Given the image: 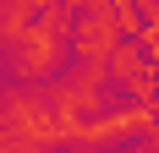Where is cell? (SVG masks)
Instances as JSON below:
<instances>
[{
    "mask_svg": "<svg viewBox=\"0 0 159 153\" xmlns=\"http://www.w3.org/2000/svg\"><path fill=\"white\" fill-rule=\"evenodd\" d=\"M71 22L77 16L61 11V6H49L39 22H33L22 38H16L11 49H6V60H11L16 76H28V82H44V76L61 71V60L71 55Z\"/></svg>",
    "mask_w": 159,
    "mask_h": 153,
    "instance_id": "6da1fadb",
    "label": "cell"
},
{
    "mask_svg": "<svg viewBox=\"0 0 159 153\" xmlns=\"http://www.w3.org/2000/svg\"><path fill=\"white\" fill-rule=\"evenodd\" d=\"M115 44H121V28H115L110 6H88L71 22V60L88 66V71H104V60H110Z\"/></svg>",
    "mask_w": 159,
    "mask_h": 153,
    "instance_id": "7a4b0ae2",
    "label": "cell"
},
{
    "mask_svg": "<svg viewBox=\"0 0 159 153\" xmlns=\"http://www.w3.org/2000/svg\"><path fill=\"white\" fill-rule=\"evenodd\" d=\"M49 6H55V0H0V49H11Z\"/></svg>",
    "mask_w": 159,
    "mask_h": 153,
    "instance_id": "3957f363",
    "label": "cell"
},
{
    "mask_svg": "<svg viewBox=\"0 0 159 153\" xmlns=\"http://www.w3.org/2000/svg\"><path fill=\"white\" fill-rule=\"evenodd\" d=\"M132 6H137V11H143V22H148V16L159 11V0H132Z\"/></svg>",
    "mask_w": 159,
    "mask_h": 153,
    "instance_id": "277c9868",
    "label": "cell"
}]
</instances>
